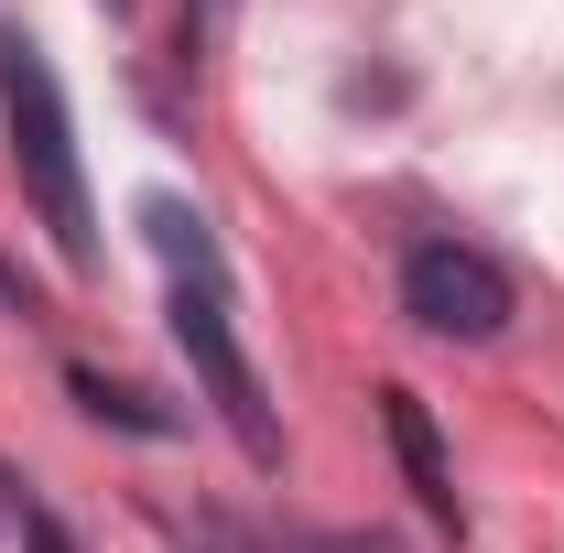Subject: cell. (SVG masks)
Here are the masks:
<instances>
[{
  "instance_id": "6da1fadb",
  "label": "cell",
  "mask_w": 564,
  "mask_h": 553,
  "mask_svg": "<svg viewBox=\"0 0 564 553\" xmlns=\"http://www.w3.org/2000/svg\"><path fill=\"white\" fill-rule=\"evenodd\" d=\"M141 239H152L163 272H174V347L196 358V391L217 402V423L239 434L250 467H282V423H272V391H261L239 326H228V261H217L207 217L185 207V196H141Z\"/></svg>"
},
{
  "instance_id": "7a4b0ae2",
  "label": "cell",
  "mask_w": 564,
  "mask_h": 553,
  "mask_svg": "<svg viewBox=\"0 0 564 553\" xmlns=\"http://www.w3.org/2000/svg\"><path fill=\"white\" fill-rule=\"evenodd\" d=\"M0 109H11V174L44 217V239L66 250L76 272L98 261V207H87V163H76V120H66V87H55V55L44 44H0Z\"/></svg>"
},
{
  "instance_id": "3957f363",
  "label": "cell",
  "mask_w": 564,
  "mask_h": 553,
  "mask_svg": "<svg viewBox=\"0 0 564 553\" xmlns=\"http://www.w3.org/2000/svg\"><path fill=\"white\" fill-rule=\"evenodd\" d=\"M402 315H413L423 337L489 347V337H510V272H499L489 250H467V239H423L413 261H402Z\"/></svg>"
},
{
  "instance_id": "277c9868",
  "label": "cell",
  "mask_w": 564,
  "mask_h": 553,
  "mask_svg": "<svg viewBox=\"0 0 564 553\" xmlns=\"http://www.w3.org/2000/svg\"><path fill=\"white\" fill-rule=\"evenodd\" d=\"M380 434H391V456H402V488L423 499V521L434 532H467V510H456V467H445V434H434V413H423V391H380Z\"/></svg>"
},
{
  "instance_id": "5b68a950",
  "label": "cell",
  "mask_w": 564,
  "mask_h": 553,
  "mask_svg": "<svg viewBox=\"0 0 564 553\" xmlns=\"http://www.w3.org/2000/svg\"><path fill=\"white\" fill-rule=\"evenodd\" d=\"M66 380H76V402H87V413H98V423H131V434H174V413H152L141 391H109L98 369H66Z\"/></svg>"
},
{
  "instance_id": "8992f818",
  "label": "cell",
  "mask_w": 564,
  "mask_h": 553,
  "mask_svg": "<svg viewBox=\"0 0 564 553\" xmlns=\"http://www.w3.org/2000/svg\"><path fill=\"white\" fill-rule=\"evenodd\" d=\"M0 521H11V532H33L44 553H66V532H55V521H44V510H33V499H22L11 478H0Z\"/></svg>"
}]
</instances>
